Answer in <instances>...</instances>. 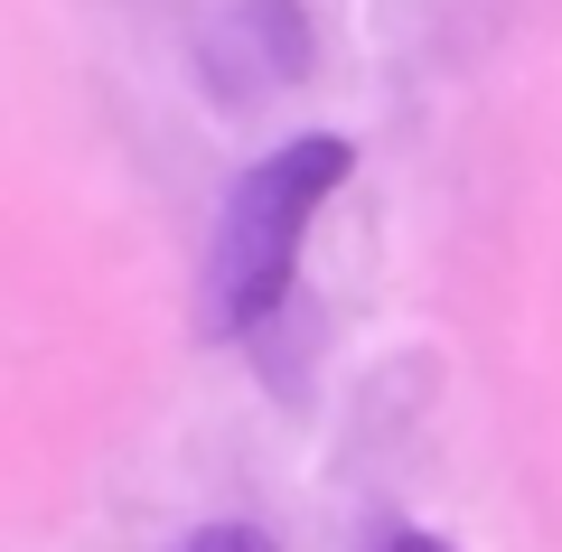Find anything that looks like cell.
<instances>
[{
  "label": "cell",
  "mask_w": 562,
  "mask_h": 552,
  "mask_svg": "<svg viewBox=\"0 0 562 552\" xmlns=\"http://www.w3.org/2000/svg\"><path fill=\"white\" fill-rule=\"evenodd\" d=\"M347 169H357V150L338 132H301L235 178V198L216 216V244H206V328L216 337H254L291 300L301 244L319 225V206L338 198Z\"/></svg>",
  "instance_id": "cell-1"
},
{
  "label": "cell",
  "mask_w": 562,
  "mask_h": 552,
  "mask_svg": "<svg viewBox=\"0 0 562 552\" xmlns=\"http://www.w3.org/2000/svg\"><path fill=\"white\" fill-rule=\"evenodd\" d=\"M169 552H272V533L262 525H198V533H179Z\"/></svg>",
  "instance_id": "cell-2"
},
{
  "label": "cell",
  "mask_w": 562,
  "mask_h": 552,
  "mask_svg": "<svg viewBox=\"0 0 562 552\" xmlns=\"http://www.w3.org/2000/svg\"><path fill=\"white\" fill-rule=\"evenodd\" d=\"M375 552H460V543H441V533H413V525H394V533H375Z\"/></svg>",
  "instance_id": "cell-3"
}]
</instances>
